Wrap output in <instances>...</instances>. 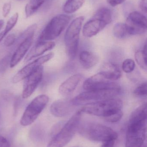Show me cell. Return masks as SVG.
<instances>
[{
  "mask_svg": "<svg viewBox=\"0 0 147 147\" xmlns=\"http://www.w3.org/2000/svg\"><path fill=\"white\" fill-rule=\"evenodd\" d=\"M55 46V43L52 41H38L27 54L24 62H28L41 56L45 53L53 49Z\"/></svg>",
  "mask_w": 147,
  "mask_h": 147,
  "instance_id": "16",
  "label": "cell"
},
{
  "mask_svg": "<svg viewBox=\"0 0 147 147\" xmlns=\"http://www.w3.org/2000/svg\"><path fill=\"white\" fill-rule=\"evenodd\" d=\"M135 66L134 61L133 59H128L123 63L122 69L125 73H131L134 70Z\"/></svg>",
  "mask_w": 147,
  "mask_h": 147,
  "instance_id": "25",
  "label": "cell"
},
{
  "mask_svg": "<svg viewBox=\"0 0 147 147\" xmlns=\"http://www.w3.org/2000/svg\"><path fill=\"white\" fill-rule=\"evenodd\" d=\"M113 34L119 39H123L129 36L126 23H117L114 26Z\"/></svg>",
  "mask_w": 147,
  "mask_h": 147,
  "instance_id": "22",
  "label": "cell"
},
{
  "mask_svg": "<svg viewBox=\"0 0 147 147\" xmlns=\"http://www.w3.org/2000/svg\"><path fill=\"white\" fill-rule=\"evenodd\" d=\"M4 22L3 20H0V30L2 28L4 25Z\"/></svg>",
  "mask_w": 147,
  "mask_h": 147,
  "instance_id": "35",
  "label": "cell"
},
{
  "mask_svg": "<svg viewBox=\"0 0 147 147\" xmlns=\"http://www.w3.org/2000/svg\"><path fill=\"white\" fill-rule=\"evenodd\" d=\"M83 76L80 74H74L69 77L61 84L59 88V92L62 96L67 97L71 95L81 82Z\"/></svg>",
  "mask_w": 147,
  "mask_h": 147,
  "instance_id": "15",
  "label": "cell"
},
{
  "mask_svg": "<svg viewBox=\"0 0 147 147\" xmlns=\"http://www.w3.org/2000/svg\"><path fill=\"white\" fill-rule=\"evenodd\" d=\"M112 21V13L107 8L99 9L94 16L87 22L83 29L84 36L91 38L97 34Z\"/></svg>",
  "mask_w": 147,
  "mask_h": 147,
  "instance_id": "5",
  "label": "cell"
},
{
  "mask_svg": "<svg viewBox=\"0 0 147 147\" xmlns=\"http://www.w3.org/2000/svg\"><path fill=\"white\" fill-rule=\"evenodd\" d=\"M49 102L46 95H40L35 98L28 105L20 119L22 126L26 127L33 123L45 108Z\"/></svg>",
  "mask_w": 147,
  "mask_h": 147,
  "instance_id": "8",
  "label": "cell"
},
{
  "mask_svg": "<svg viewBox=\"0 0 147 147\" xmlns=\"http://www.w3.org/2000/svg\"><path fill=\"white\" fill-rule=\"evenodd\" d=\"M16 40V36L14 34H9L4 40V45L6 47H9L13 45Z\"/></svg>",
  "mask_w": 147,
  "mask_h": 147,
  "instance_id": "29",
  "label": "cell"
},
{
  "mask_svg": "<svg viewBox=\"0 0 147 147\" xmlns=\"http://www.w3.org/2000/svg\"><path fill=\"white\" fill-rule=\"evenodd\" d=\"M125 1L126 0H107V2L112 7H115L121 4Z\"/></svg>",
  "mask_w": 147,
  "mask_h": 147,
  "instance_id": "31",
  "label": "cell"
},
{
  "mask_svg": "<svg viewBox=\"0 0 147 147\" xmlns=\"http://www.w3.org/2000/svg\"><path fill=\"white\" fill-rule=\"evenodd\" d=\"M10 56H5L0 61V71H3L7 69L8 65L10 64Z\"/></svg>",
  "mask_w": 147,
  "mask_h": 147,
  "instance_id": "28",
  "label": "cell"
},
{
  "mask_svg": "<svg viewBox=\"0 0 147 147\" xmlns=\"http://www.w3.org/2000/svg\"><path fill=\"white\" fill-rule=\"evenodd\" d=\"M18 1H22V0H18Z\"/></svg>",
  "mask_w": 147,
  "mask_h": 147,
  "instance_id": "36",
  "label": "cell"
},
{
  "mask_svg": "<svg viewBox=\"0 0 147 147\" xmlns=\"http://www.w3.org/2000/svg\"><path fill=\"white\" fill-rule=\"evenodd\" d=\"M78 130L82 136L88 140L104 143L116 141L118 137L117 133L111 128L96 123L80 124Z\"/></svg>",
  "mask_w": 147,
  "mask_h": 147,
  "instance_id": "2",
  "label": "cell"
},
{
  "mask_svg": "<svg viewBox=\"0 0 147 147\" xmlns=\"http://www.w3.org/2000/svg\"><path fill=\"white\" fill-rule=\"evenodd\" d=\"M140 7L142 10L146 13L147 0H141L140 3Z\"/></svg>",
  "mask_w": 147,
  "mask_h": 147,
  "instance_id": "32",
  "label": "cell"
},
{
  "mask_svg": "<svg viewBox=\"0 0 147 147\" xmlns=\"http://www.w3.org/2000/svg\"><path fill=\"white\" fill-rule=\"evenodd\" d=\"M116 141H110L104 143L102 147H114Z\"/></svg>",
  "mask_w": 147,
  "mask_h": 147,
  "instance_id": "33",
  "label": "cell"
},
{
  "mask_svg": "<svg viewBox=\"0 0 147 147\" xmlns=\"http://www.w3.org/2000/svg\"><path fill=\"white\" fill-rule=\"evenodd\" d=\"M121 93V90H89L80 93L71 100L74 106L115 98Z\"/></svg>",
  "mask_w": 147,
  "mask_h": 147,
  "instance_id": "10",
  "label": "cell"
},
{
  "mask_svg": "<svg viewBox=\"0 0 147 147\" xmlns=\"http://www.w3.org/2000/svg\"><path fill=\"white\" fill-rule=\"evenodd\" d=\"M73 106L71 101L58 100L52 104L50 107V111L54 116L63 117L71 112Z\"/></svg>",
  "mask_w": 147,
  "mask_h": 147,
  "instance_id": "17",
  "label": "cell"
},
{
  "mask_svg": "<svg viewBox=\"0 0 147 147\" xmlns=\"http://www.w3.org/2000/svg\"><path fill=\"white\" fill-rule=\"evenodd\" d=\"M54 57L53 53H50L45 56L40 57L28 64L19 71L13 77L12 82L16 84L25 79L28 75L36 70L42 65L49 61Z\"/></svg>",
  "mask_w": 147,
  "mask_h": 147,
  "instance_id": "13",
  "label": "cell"
},
{
  "mask_svg": "<svg viewBox=\"0 0 147 147\" xmlns=\"http://www.w3.org/2000/svg\"><path fill=\"white\" fill-rule=\"evenodd\" d=\"M11 8V3L10 2L4 3L2 8V14L3 17H6L8 16L10 13Z\"/></svg>",
  "mask_w": 147,
  "mask_h": 147,
  "instance_id": "30",
  "label": "cell"
},
{
  "mask_svg": "<svg viewBox=\"0 0 147 147\" xmlns=\"http://www.w3.org/2000/svg\"><path fill=\"white\" fill-rule=\"evenodd\" d=\"M84 20L83 16H79L73 20L68 26L65 34L66 53L71 59L75 58L77 53L79 35Z\"/></svg>",
  "mask_w": 147,
  "mask_h": 147,
  "instance_id": "6",
  "label": "cell"
},
{
  "mask_svg": "<svg viewBox=\"0 0 147 147\" xmlns=\"http://www.w3.org/2000/svg\"><path fill=\"white\" fill-rule=\"evenodd\" d=\"M18 18H19V14L18 13H16L13 15V16L8 20L6 24L5 29L0 33V43L5 38L7 34L14 28V27L16 25L18 21Z\"/></svg>",
  "mask_w": 147,
  "mask_h": 147,
  "instance_id": "24",
  "label": "cell"
},
{
  "mask_svg": "<svg viewBox=\"0 0 147 147\" xmlns=\"http://www.w3.org/2000/svg\"><path fill=\"white\" fill-rule=\"evenodd\" d=\"M147 117L142 113H132L129 120L126 147H146Z\"/></svg>",
  "mask_w": 147,
  "mask_h": 147,
  "instance_id": "1",
  "label": "cell"
},
{
  "mask_svg": "<svg viewBox=\"0 0 147 147\" xmlns=\"http://www.w3.org/2000/svg\"><path fill=\"white\" fill-rule=\"evenodd\" d=\"M134 94L139 96H145L147 94V84L146 82L141 84L134 91Z\"/></svg>",
  "mask_w": 147,
  "mask_h": 147,
  "instance_id": "27",
  "label": "cell"
},
{
  "mask_svg": "<svg viewBox=\"0 0 147 147\" xmlns=\"http://www.w3.org/2000/svg\"><path fill=\"white\" fill-rule=\"evenodd\" d=\"M71 20L70 16L59 14L54 17L41 32L38 41H50L60 36Z\"/></svg>",
  "mask_w": 147,
  "mask_h": 147,
  "instance_id": "7",
  "label": "cell"
},
{
  "mask_svg": "<svg viewBox=\"0 0 147 147\" xmlns=\"http://www.w3.org/2000/svg\"></svg>",
  "mask_w": 147,
  "mask_h": 147,
  "instance_id": "37",
  "label": "cell"
},
{
  "mask_svg": "<svg viewBox=\"0 0 147 147\" xmlns=\"http://www.w3.org/2000/svg\"><path fill=\"white\" fill-rule=\"evenodd\" d=\"M44 68L41 66L25 79L22 90L23 98L29 97L34 92L43 78Z\"/></svg>",
  "mask_w": 147,
  "mask_h": 147,
  "instance_id": "14",
  "label": "cell"
},
{
  "mask_svg": "<svg viewBox=\"0 0 147 147\" xmlns=\"http://www.w3.org/2000/svg\"><path fill=\"white\" fill-rule=\"evenodd\" d=\"M79 61L83 67L89 69L95 66L99 61L98 57L91 52L82 51L79 54Z\"/></svg>",
  "mask_w": 147,
  "mask_h": 147,
  "instance_id": "19",
  "label": "cell"
},
{
  "mask_svg": "<svg viewBox=\"0 0 147 147\" xmlns=\"http://www.w3.org/2000/svg\"><path fill=\"white\" fill-rule=\"evenodd\" d=\"M0 114H1V113H0Z\"/></svg>",
  "mask_w": 147,
  "mask_h": 147,
  "instance_id": "38",
  "label": "cell"
},
{
  "mask_svg": "<svg viewBox=\"0 0 147 147\" xmlns=\"http://www.w3.org/2000/svg\"><path fill=\"white\" fill-rule=\"evenodd\" d=\"M7 141V140L6 138L0 136V147H2Z\"/></svg>",
  "mask_w": 147,
  "mask_h": 147,
  "instance_id": "34",
  "label": "cell"
},
{
  "mask_svg": "<svg viewBox=\"0 0 147 147\" xmlns=\"http://www.w3.org/2000/svg\"><path fill=\"white\" fill-rule=\"evenodd\" d=\"M126 24L129 35L142 34L147 30L146 17L137 11H134L129 15Z\"/></svg>",
  "mask_w": 147,
  "mask_h": 147,
  "instance_id": "12",
  "label": "cell"
},
{
  "mask_svg": "<svg viewBox=\"0 0 147 147\" xmlns=\"http://www.w3.org/2000/svg\"><path fill=\"white\" fill-rule=\"evenodd\" d=\"M37 26L34 24L28 27L21 34V42L10 58V68L15 67L26 54L33 41L34 36Z\"/></svg>",
  "mask_w": 147,
  "mask_h": 147,
  "instance_id": "9",
  "label": "cell"
},
{
  "mask_svg": "<svg viewBox=\"0 0 147 147\" xmlns=\"http://www.w3.org/2000/svg\"><path fill=\"white\" fill-rule=\"evenodd\" d=\"M45 0H30L25 7V14L27 18L30 17L37 12Z\"/></svg>",
  "mask_w": 147,
  "mask_h": 147,
  "instance_id": "20",
  "label": "cell"
},
{
  "mask_svg": "<svg viewBox=\"0 0 147 147\" xmlns=\"http://www.w3.org/2000/svg\"><path fill=\"white\" fill-rule=\"evenodd\" d=\"M85 0H67L63 7V10L66 13H72L81 7Z\"/></svg>",
  "mask_w": 147,
  "mask_h": 147,
  "instance_id": "21",
  "label": "cell"
},
{
  "mask_svg": "<svg viewBox=\"0 0 147 147\" xmlns=\"http://www.w3.org/2000/svg\"><path fill=\"white\" fill-rule=\"evenodd\" d=\"M122 107V100L114 98L86 104L80 110L82 113L105 118L121 110Z\"/></svg>",
  "mask_w": 147,
  "mask_h": 147,
  "instance_id": "3",
  "label": "cell"
},
{
  "mask_svg": "<svg viewBox=\"0 0 147 147\" xmlns=\"http://www.w3.org/2000/svg\"><path fill=\"white\" fill-rule=\"evenodd\" d=\"M82 112H76L51 141L47 147H64L73 138L80 125Z\"/></svg>",
  "mask_w": 147,
  "mask_h": 147,
  "instance_id": "4",
  "label": "cell"
},
{
  "mask_svg": "<svg viewBox=\"0 0 147 147\" xmlns=\"http://www.w3.org/2000/svg\"><path fill=\"white\" fill-rule=\"evenodd\" d=\"M83 87L86 91L121 90L118 84L107 79L100 72L85 80Z\"/></svg>",
  "mask_w": 147,
  "mask_h": 147,
  "instance_id": "11",
  "label": "cell"
},
{
  "mask_svg": "<svg viewBox=\"0 0 147 147\" xmlns=\"http://www.w3.org/2000/svg\"><path fill=\"white\" fill-rule=\"evenodd\" d=\"M123 116V113L121 110H120L104 118L105 121L108 122L116 123L120 121L122 117Z\"/></svg>",
  "mask_w": 147,
  "mask_h": 147,
  "instance_id": "26",
  "label": "cell"
},
{
  "mask_svg": "<svg viewBox=\"0 0 147 147\" xmlns=\"http://www.w3.org/2000/svg\"><path fill=\"white\" fill-rule=\"evenodd\" d=\"M147 50L146 44L142 51H138L135 54V58L138 65L143 69H147Z\"/></svg>",
  "mask_w": 147,
  "mask_h": 147,
  "instance_id": "23",
  "label": "cell"
},
{
  "mask_svg": "<svg viewBox=\"0 0 147 147\" xmlns=\"http://www.w3.org/2000/svg\"><path fill=\"white\" fill-rule=\"evenodd\" d=\"M100 73L107 79L113 81L119 79L122 75L119 67L112 63H104L102 66Z\"/></svg>",
  "mask_w": 147,
  "mask_h": 147,
  "instance_id": "18",
  "label": "cell"
}]
</instances>
